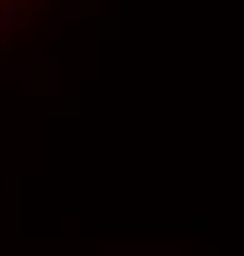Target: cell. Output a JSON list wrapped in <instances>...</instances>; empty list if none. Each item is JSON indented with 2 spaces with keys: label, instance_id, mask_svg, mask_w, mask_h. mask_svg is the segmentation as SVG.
<instances>
[{
  "label": "cell",
  "instance_id": "6da1fadb",
  "mask_svg": "<svg viewBox=\"0 0 244 256\" xmlns=\"http://www.w3.org/2000/svg\"><path fill=\"white\" fill-rule=\"evenodd\" d=\"M25 2H27V0H0V27H5V22H7L15 12H20Z\"/></svg>",
  "mask_w": 244,
  "mask_h": 256
}]
</instances>
